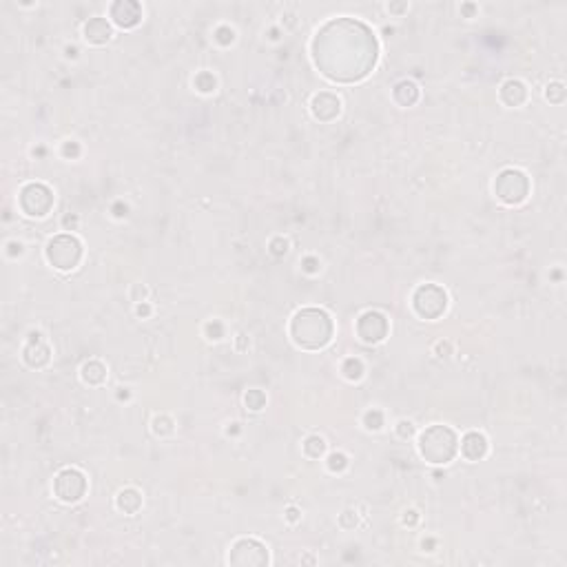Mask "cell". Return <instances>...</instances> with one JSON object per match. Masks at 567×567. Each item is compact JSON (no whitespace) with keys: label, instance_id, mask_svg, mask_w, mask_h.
<instances>
[{"label":"cell","instance_id":"6","mask_svg":"<svg viewBox=\"0 0 567 567\" xmlns=\"http://www.w3.org/2000/svg\"><path fill=\"white\" fill-rule=\"evenodd\" d=\"M135 313H138L140 317H146V315H151V308L146 306L144 302H142V304H138V308H135Z\"/></svg>","mask_w":567,"mask_h":567},{"label":"cell","instance_id":"5","mask_svg":"<svg viewBox=\"0 0 567 567\" xmlns=\"http://www.w3.org/2000/svg\"><path fill=\"white\" fill-rule=\"evenodd\" d=\"M397 430H399L401 437H408V434H412V423L410 421H399V425H397Z\"/></svg>","mask_w":567,"mask_h":567},{"label":"cell","instance_id":"3","mask_svg":"<svg viewBox=\"0 0 567 567\" xmlns=\"http://www.w3.org/2000/svg\"><path fill=\"white\" fill-rule=\"evenodd\" d=\"M310 447H315L317 452H308V457L317 459L319 454H324V450H326V443H324L322 437H310V439H306V443H304V450H310Z\"/></svg>","mask_w":567,"mask_h":567},{"label":"cell","instance_id":"1","mask_svg":"<svg viewBox=\"0 0 567 567\" xmlns=\"http://www.w3.org/2000/svg\"><path fill=\"white\" fill-rule=\"evenodd\" d=\"M487 450V441L483 434L479 432H470L466 439H463L461 443V452H463V457H467L470 461H476V459H481L483 454H486Z\"/></svg>","mask_w":567,"mask_h":567},{"label":"cell","instance_id":"7","mask_svg":"<svg viewBox=\"0 0 567 567\" xmlns=\"http://www.w3.org/2000/svg\"><path fill=\"white\" fill-rule=\"evenodd\" d=\"M288 521H297V509H288Z\"/></svg>","mask_w":567,"mask_h":567},{"label":"cell","instance_id":"2","mask_svg":"<svg viewBox=\"0 0 567 567\" xmlns=\"http://www.w3.org/2000/svg\"><path fill=\"white\" fill-rule=\"evenodd\" d=\"M84 34H87V40H91L93 44H102L111 38V29L109 24L104 22L102 18H93L91 22L84 27Z\"/></svg>","mask_w":567,"mask_h":567},{"label":"cell","instance_id":"4","mask_svg":"<svg viewBox=\"0 0 567 567\" xmlns=\"http://www.w3.org/2000/svg\"><path fill=\"white\" fill-rule=\"evenodd\" d=\"M346 466H348V459L344 457V454H339V452L328 457V467H330V472H342Z\"/></svg>","mask_w":567,"mask_h":567}]
</instances>
